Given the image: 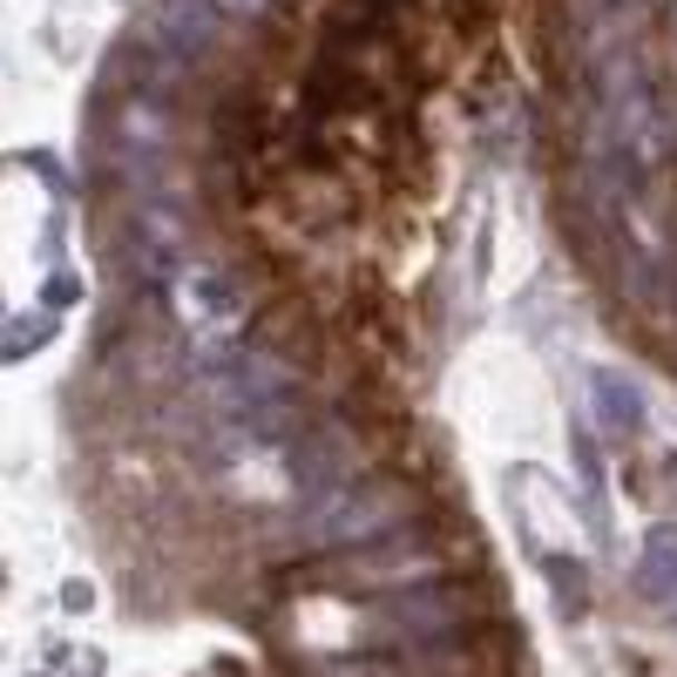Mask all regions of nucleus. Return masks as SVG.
I'll list each match as a JSON object with an SVG mask.
<instances>
[{"label":"nucleus","mask_w":677,"mask_h":677,"mask_svg":"<svg viewBox=\"0 0 677 677\" xmlns=\"http://www.w3.org/2000/svg\"><path fill=\"white\" fill-rule=\"evenodd\" d=\"M589 406H597V420H604L610 441H637L644 434V393L624 373H610V366L589 373Z\"/></svg>","instance_id":"1"},{"label":"nucleus","mask_w":677,"mask_h":677,"mask_svg":"<svg viewBox=\"0 0 677 677\" xmlns=\"http://www.w3.org/2000/svg\"><path fill=\"white\" fill-rule=\"evenodd\" d=\"M637 582L650 589V597H677V529H650L644 562H637Z\"/></svg>","instance_id":"2"},{"label":"nucleus","mask_w":677,"mask_h":677,"mask_svg":"<svg viewBox=\"0 0 677 677\" xmlns=\"http://www.w3.org/2000/svg\"><path fill=\"white\" fill-rule=\"evenodd\" d=\"M542 569H549V589H556V610L576 624V617H582V604H589V589H582V562H576V556H542Z\"/></svg>","instance_id":"3"},{"label":"nucleus","mask_w":677,"mask_h":677,"mask_svg":"<svg viewBox=\"0 0 677 677\" xmlns=\"http://www.w3.org/2000/svg\"><path fill=\"white\" fill-rule=\"evenodd\" d=\"M184 292H190V305H197L204 318H230V312H237V285L217 278V272H190Z\"/></svg>","instance_id":"4"},{"label":"nucleus","mask_w":677,"mask_h":677,"mask_svg":"<svg viewBox=\"0 0 677 677\" xmlns=\"http://www.w3.org/2000/svg\"><path fill=\"white\" fill-rule=\"evenodd\" d=\"M48 338V318H28V325H8V360H21V353H35Z\"/></svg>","instance_id":"5"},{"label":"nucleus","mask_w":677,"mask_h":677,"mask_svg":"<svg viewBox=\"0 0 677 677\" xmlns=\"http://www.w3.org/2000/svg\"><path fill=\"white\" fill-rule=\"evenodd\" d=\"M75 298H81L75 272H48V305H75Z\"/></svg>","instance_id":"6"},{"label":"nucleus","mask_w":677,"mask_h":677,"mask_svg":"<svg viewBox=\"0 0 677 677\" xmlns=\"http://www.w3.org/2000/svg\"><path fill=\"white\" fill-rule=\"evenodd\" d=\"M217 8H230V14H265L272 0H217Z\"/></svg>","instance_id":"7"},{"label":"nucleus","mask_w":677,"mask_h":677,"mask_svg":"<svg viewBox=\"0 0 677 677\" xmlns=\"http://www.w3.org/2000/svg\"><path fill=\"white\" fill-rule=\"evenodd\" d=\"M610 8H630V0H610Z\"/></svg>","instance_id":"8"},{"label":"nucleus","mask_w":677,"mask_h":677,"mask_svg":"<svg viewBox=\"0 0 677 677\" xmlns=\"http://www.w3.org/2000/svg\"><path fill=\"white\" fill-rule=\"evenodd\" d=\"M670 468H677V454H670Z\"/></svg>","instance_id":"9"}]
</instances>
